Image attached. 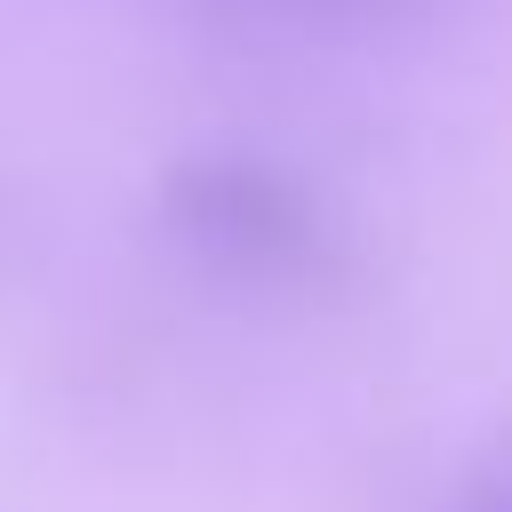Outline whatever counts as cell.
I'll use <instances>...</instances> for the list:
<instances>
[{
    "label": "cell",
    "mask_w": 512,
    "mask_h": 512,
    "mask_svg": "<svg viewBox=\"0 0 512 512\" xmlns=\"http://www.w3.org/2000/svg\"><path fill=\"white\" fill-rule=\"evenodd\" d=\"M240 8H264L288 24H384V16H408L424 0H240Z\"/></svg>",
    "instance_id": "7a4b0ae2"
},
{
    "label": "cell",
    "mask_w": 512,
    "mask_h": 512,
    "mask_svg": "<svg viewBox=\"0 0 512 512\" xmlns=\"http://www.w3.org/2000/svg\"><path fill=\"white\" fill-rule=\"evenodd\" d=\"M160 224L184 256L248 288H320L344 272L328 200L264 152H184L160 176Z\"/></svg>",
    "instance_id": "6da1fadb"
},
{
    "label": "cell",
    "mask_w": 512,
    "mask_h": 512,
    "mask_svg": "<svg viewBox=\"0 0 512 512\" xmlns=\"http://www.w3.org/2000/svg\"><path fill=\"white\" fill-rule=\"evenodd\" d=\"M456 512H512V456H504V464H488V472L464 488V504H456Z\"/></svg>",
    "instance_id": "3957f363"
}]
</instances>
